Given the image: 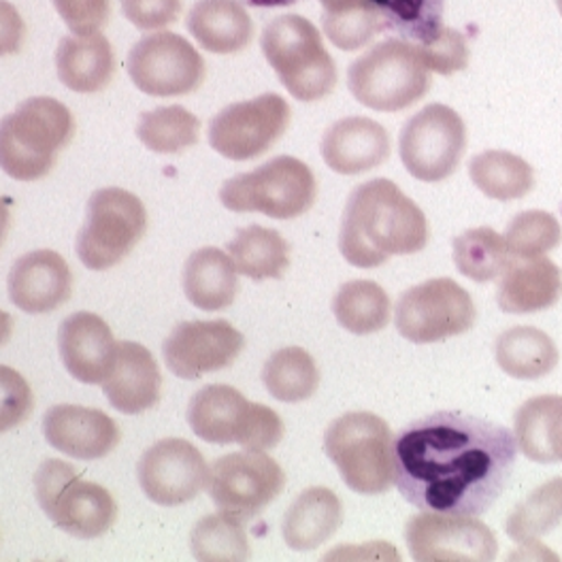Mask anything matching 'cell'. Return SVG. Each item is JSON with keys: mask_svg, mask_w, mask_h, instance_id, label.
I'll use <instances>...</instances> for the list:
<instances>
[{"mask_svg": "<svg viewBox=\"0 0 562 562\" xmlns=\"http://www.w3.org/2000/svg\"><path fill=\"white\" fill-rule=\"evenodd\" d=\"M394 486L420 512L482 516L509 484L516 435L482 418L437 412L392 441Z\"/></svg>", "mask_w": 562, "mask_h": 562, "instance_id": "cell-1", "label": "cell"}, {"mask_svg": "<svg viewBox=\"0 0 562 562\" xmlns=\"http://www.w3.org/2000/svg\"><path fill=\"white\" fill-rule=\"evenodd\" d=\"M424 211L390 179H371L351 190L341 217L339 249L356 269H378L392 256L428 246Z\"/></svg>", "mask_w": 562, "mask_h": 562, "instance_id": "cell-2", "label": "cell"}, {"mask_svg": "<svg viewBox=\"0 0 562 562\" xmlns=\"http://www.w3.org/2000/svg\"><path fill=\"white\" fill-rule=\"evenodd\" d=\"M72 135L69 106L52 97L29 99L0 120V171L15 181L43 179Z\"/></svg>", "mask_w": 562, "mask_h": 562, "instance_id": "cell-3", "label": "cell"}, {"mask_svg": "<svg viewBox=\"0 0 562 562\" xmlns=\"http://www.w3.org/2000/svg\"><path fill=\"white\" fill-rule=\"evenodd\" d=\"M262 54L281 86L301 103L326 99L337 86V67L316 26L303 15H281L262 31Z\"/></svg>", "mask_w": 562, "mask_h": 562, "instance_id": "cell-4", "label": "cell"}, {"mask_svg": "<svg viewBox=\"0 0 562 562\" xmlns=\"http://www.w3.org/2000/svg\"><path fill=\"white\" fill-rule=\"evenodd\" d=\"M192 432L211 446L237 443L244 450L267 452L280 446L283 422L260 403H249L237 387L210 384L201 387L188 405Z\"/></svg>", "mask_w": 562, "mask_h": 562, "instance_id": "cell-5", "label": "cell"}, {"mask_svg": "<svg viewBox=\"0 0 562 562\" xmlns=\"http://www.w3.org/2000/svg\"><path fill=\"white\" fill-rule=\"evenodd\" d=\"M348 86L360 105L394 113L420 103L428 94L430 70L414 43L386 38L351 63Z\"/></svg>", "mask_w": 562, "mask_h": 562, "instance_id": "cell-6", "label": "cell"}, {"mask_svg": "<svg viewBox=\"0 0 562 562\" xmlns=\"http://www.w3.org/2000/svg\"><path fill=\"white\" fill-rule=\"evenodd\" d=\"M392 441L384 418L371 412H350L326 428L324 452L350 491L375 496L394 486Z\"/></svg>", "mask_w": 562, "mask_h": 562, "instance_id": "cell-7", "label": "cell"}, {"mask_svg": "<svg viewBox=\"0 0 562 562\" xmlns=\"http://www.w3.org/2000/svg\"><path fill=\"white\" fill-rule=\"evenodd\" d=\"M317 181L299 158L278 156L267 165L222 183L220 201L235 213H265L273 220H294L314 207Z\"/></svg>", "mask_w": 562, "mask_h": 562, "instance_id": "cell-8", "label": "cell"}, {"mask_svg": "<svg viewBox=\"0 0 562 562\" xmlns=\"http://www.w3.org/2000/svg\"><path fill=\"white\" fill-rule=\"evenodd\" d=\"M35 494L45 516L77 539L103 537L117 518L113 494L81 480L65 460L49 458L36 469Z\"/></svg>", "mask_w": 562, "mask_h": 562, "instance_id": "cell-9", "label": "cell"}, {"mask_svg": "<svg viewBox=\"0 0 562 562\" xmlns=\"http://www.w3.org/2000/svg\"><path fill=\"white\" fill-rule=\"evenodd\" d=\"M145 231L147 211L139 196L124 188H101L88 201L75 249L86 269L106 271L137 247Z\"/></svg>", "mask_w": 562, "mask_h": 562, "instance_id": "cell-10", "label": "cell"}, {"mask_svg": "<svg viewBox=\"0 0 562 562\" xmlns=\"http://www.w3.org/2000/svg\"><path fill=\"white\" fill-rule=\"evenodd\" d=\"M477 310L471 294L450 278H437L405 290L394 324L412 344H439L473 328Z\"/></svg>", "mask_w": 562, "mask_h": 562, "instance_id": "cell-11", "label": "cell"}, {"mask_svg": "<svg viewBox=\"0 0 562 562\" xmlns=\"http://www.w3.org/2000/svg\"><path fill=\"white\" fill-rule=\"evenodd\" d=\"M126 69L133 86L156 99L192 94L205 81L201 52L188 38L167 31L139 38L128 52Z\"/></svg>", "mask_w": 562, "mask_h": 562, "instance_id": "cell-12", "label": "cell"}, {"mask_svg": "<svg viewBox=\"0 0 562 562\" xmlns=\"http://www.w3.org/2000/svg\"><path fill=\"white\" fill-rule=\"evenodd\" d=\"M467 151V126L452 106H424L401 131L398 154L409 176L437 183L454 171Z\"/></svg>", "mask_w": 562, "mask_h": 562, "instance_id": "cell-13", "label": "cell"}, {"mask_svg": "<svg viewBox=\"0 0 562 562\" xmlns=\"http://www.w3.org/2000/svg\"><path fill=\"white\" fill-rule=\"evenodd\" d=\"M285 486V473L280 464L265 452L246 450L217 458L210 469L213 505L241 520L260 516Z\"/></svg>", "mask_w": 562, "mask_h": 562, "instance_id": "cell-14", "label": "cell"}, {"mask_svg": "<svg viewBox=\"0 0 562 562\" xmlns=\"http://www.w3.org/2000/svg\"><path fill=\"white\" fill-rule=\"evenodd\" d=\"M290 117V105L276 92L233 103L211 120L210 145L228 160H254L283 137Z\"/></svg>", "mask_w": 562, "mask_h": 562, "instance_id": "cell-15", "label": "cell"}, {"mask_svg": "<svg viewBox=\"0 0 562 562\" xmlns=\"http://www.w3.org/2000/svg\"><path fill=\"white\" fill-rule=\"evenodd\" d=\"M405 543L416 562H491L498 554L496 535L475 516L424 512L407 522Z\"/></svg>", "mask_w": 562, "mask_h": 562, "instance_id": "cell-16", "label": "cell"}, {"mask_svg": "<svg viewBox=\"0 0 562 562\" xmlns=\"http://www.w3.org/2000/svg\"><path fill=\"white\" fill-rule=\"evenodd\" d=\"M137 477L149 501L162 507H177L203 492L210 482V467L194 443L171 437L143 452Z\"/></svg>", "mask_w": 562, "mask_h": 562, "instance_id": "cell-17", "label": "cell"}, {"mask_svg": "<svg viewBox=\"0 0 562 562\" xmlns=\"http://www.w3.org/2000/svg\"><path fill=\"white\" fill-rule=\"evenodd\" d=\"M246 348V337L226 319L181 322L162 344L169 371L181 380L228 369Z\"/></svg>", "mask_w": 562, "mask_h": 562, "instance_id": "cell-18", "label": "cell"}, {"mask_svg": "<svg viewBox=\"0 0 562 562\" xmlns=\"http://www.w3.org/2000/svg\"><path fill=\"white\" fill-rule=\"evenodd\" d=\"M7 288L11 303L24 314H49L70 299L69 262L54 249L24 254L13 262Z\"/></svg>", "mask_w": 562, "mask_h": 562, "instance_id": "cell-19", "label": "cell"}, {"mask_svg": "<svg viewBox=\"0 0 562 562\" xmlns=\"http://www.w3.org/2000/svg\"><path fill=\"white\" fill-rule=\"evenodd\" d=\"M115 337L105 319L92 312H77L58 328V350L70 378L81 384H103L117 360Z\"/></svg>", "mask_w": 562, "mask_h": 562, "instance_id": "cell-20", "label": "cell"}, {"mask_svg": "<svg viewBox=\"0 0 562 562\" xmlns=\"http://www.w3.org/2000/svg\"><path fill=\"white\" fill-rule=\"evenodd\" d=\"M47 443L77 460H101L120 443V428L101 409L79 405H54L43 416Z\"/></svg>", "mask_w": 562, "mask_h": 562, "instance_id": "cell-21", "label": "cell"}, {"mask_svg": "<svg viewBox=\"0 0 562 562\" xmlns=\"http://www.w3.org/2000/svg\"><path fill=\"white\" fill-rule=\"evenodd\" d=\"M386 128L371 117H344L322 137V158L339 176H362L390 158Z\"/></svg>", "mask_w": 562, "mask_h": 562, "instance_id": "cell-22", "label": "cell"}, {"mask_svg": "<svg viewBox=\"0 0 562 562\" xmlns=\"http://www.w3.org/2000/svg\"><path fill=\"white\" fill-rule=\"evenodd\" d=\"M562 296V271L546 256H512L501 273L496 303L505 314L527 316L554 307Z\"/></svg>", "mask_w": 562, "mask_h": 562, "instance_id": "cell-23", "label": "cell"}, {"mask_svg": "<svg viewBox=\"0 0 562 562\" xmlns=\"http://www.w3.org/2000/svg\"><path fill=\"white\" fill-rule=\"evenodd\" d=\"M160 387L162 375L151 351L135 341H122L115 367L103 382L111 407L120 414L137 416L160 401Z\"/></svg>", "mask_w": 562, "mask_h": 562, "instance_id": "cell-24", "label": "cell"}, {"mask_svg": "<svg viewBox=\"0 0 562 562\" xmlns=\"http://www.w3.org/2000/svg\"><path fill=\"white\" fill-rule=\"evenodd\" d=\"M344 522V505L328 488L301 492L283 516V541L294 552H312L324 546Z\"/></svg>", "mask_w": 562, "mask_h": 562, "instance_id": "cell-25", "label": "cell"}, {"mask_svg": "<svg viewBox=\"0 0 562 562\" xmlns=\"http://www.w3.org/2000/svg\"><path fill=\"white\" fill-rule=\"evenodd\" d=\"M56 70L72 92H101L115 75L113 47L101 33L63 36L56 49Z\"/></svg>", "mask_w": 562, "mask_h": 562, "instance_id": "cell-26", "label": "cell"}, {"mask_svg": "<svg viewBox=\"0 0 562 562\" xmlns=\"http://www.w3.org/2000/svg\"><path fill=\"white\" fill-rule=\"evenodd\" d=\"M188 33L211 54H239L254 38V22L239 0H199L186 20Z\"/></svg>", "mask_w": 562, "mask_h": 562, "instance_id": "cell-27", "label": "cell"}, {"mask_svg": "<svg viewBox=\"0 0 562 562\" xmlns=\"http://www.w3.org/2000/svg\"><path fill=\"white\" fill-rule=\"evenodd\" d=\"M239 271L220 247H201L186 260L183 292L186 299L203 312L228 310L239 292Z\"/></svg>", "mask_w": 562, "mask_h": 562, "instance_id": "cell-28", "label": "cell"}, {"mask_svg": "<svg viewBox=\"0 0 562 562\" xmlns=\"http://www.w3.org/2000/svg\"><path fill=\"white\" fill-rule=\"evenodd\" d=\"M516 443L539 464L562 462V396L546 394L527 401L514 420Z\"/></svg>", "mask_w": 562, "mask_h": 562, "instance_id": "cell-29", "label": "cell"}, {"mask_svg": "<svg viewBox=\"0 0 562 562\" xmlns=\"http://www.w3.org/2000/svg\"><path fill=\"white\" fill-rule=\"evenodd\" d=\"M496 364L514 380H541L559 364V348L548 333L535 326H514L494 344Z\"/></svg>", "mask_w": 562, "mask_h": 562, "instance_id": "cell-30", "label": "cell"}, {"mask_svg": "<svg viewBox=\"0 0 562 562\" xmlns=\"http://www.w3.org/2000/svg\"><path fill=\"white\" fill-rule=\"evenodd\" d=\"M237 271L249 280H281L290 267V244L278 231L251 224L226 246Z\"/></svg>", "mask_w": 562, "mask_h": 562, "instance_id": "cell-31", "label": "cell"}, {"mask_svg": "<svg viewBox=\"0 0 562 562\" xmlns=\"http://www.w3.org/2000/svg\"><path fill=\"white\" fill-rule=\"evenodd\" d=\"M469 176L482 194L494 201L525 199L535 188V171L525 158L505 149H488L471 158Z\"/></svg>", "mask_w": 562, "mask_h": 562, "instance_id": "cell-32", "label": "cell"}, {"mask_svg": "<svg viewBox=\"0 0 562 562\" xmlns=\"http://www.w3.org/2000/svg\"><path fill=\"white\" fill-rule=\"evenodd\" d=\"M333 314L353 335H373L390 324L392 303L380 283L353 280L337 290L333 299Z\"/></svg>", "mask_w": 562, "mask_h": 562, "instance_id": "cell-33", "label": "cell"}, {"mask_svg": "<svg viewBox=\"0 0 562 562\" xmlns=\"http://www.w3.org/2000/svg\"><path fill=\"white\" fill-rule=\"evenodd\" d=\"M319 4L324 7V35L344 52H356L386 31V22L371 0H319Z\"/></svg>", "mask_w": 562, "mask_h": 562, "instance_id": "cell-34", "label": "cell"}, {"mask_svg": "<svg viewBox=\"0 0 562 562\" xmlns=\"http://www.w3.org/2000/svg\"><path fill=\"white\" fill-rule=\"evenodd\" d=\"M262 382L269 394L281 403H301L316 394L319 371L310 351L292 346L276 351L265 362Z\"/></svg>", "mask_w": 562, "mask_h": 562, "instance_id": "cell-35", "label": "cell"}, {"mask_svg": "<svg viewBox=\"0 0 562 562\" xmlns=\"http://www.w3.org/2000/svg\"><path fill=\"white\" fill-rule=\"evenodd\" d=\"M137 137L154 154H179L199 143L201 120L186 106H158L140 113Z\"/></svg>", "mask_w": 562, "mask_h": 562, "instance_id": "cell-36", "label": "cell"}, {"mask_svg": "<svg viewBox=\"0 0 562 562\" xmlns=\"http://www.w3.org/2000/svg\"><path fill=\"white\" fill-rule=\"evenodd\" d=\"M562 522V477H554L528 494L507 516L505 532L518 543H535Z\"/></svg>", "mask_w": 562, "mask_h": 562, "instance_id": "cell-37", "label": "cell"}, {"mask_svg": "<svg viewBox=\"0 0 562 562\" xmlns=\"http://www.w3.org/2000/svg\"><path fill=\"white\" fill-rule=\"evenodd\" d=\"M509 258L505 239L486 226L471 228L454 239V262L469 280L486 283L501 278Z\"/></svg>", "mask_w": 562, "mask_h": 562, "instance_id": "cell-38", "label": "cell"}, {"mask_svg": "<svg viewBox=\"0 0 562 562\" xmlns=\"http://www.w3.org/2000/svg\"><path fill=\"white\" fill-rule=\"evenodd\" d=\"M190 546L194 559L203 562L249 559V541L244 522L224 512L199 520L192 528Z\"/></svg>", "mask_w": 562, "mask_h": 562, "instance_id": "cell-39", "label": "cell"}, {"mask_svg": "<svg viewBox=\"0 0 562 562\" xmlns=\"http://www.w3.org/2000/svg\"><path fill=\"white\" fill-rule=\"evenodd\" d=\"M392 31L409 43H430L443 29L446 0H371Z\"/></svg>", "mask_w": 562, "mask_h": 562, "instance_id": "cell-40", "label": "cell"}, {"mask_svg": "<svg viewBox=\"0 0 562 562\" xmlns=\"http://www.w3.org/2000/svg\"><path fill=\"white\" fill-rule=\"evenodd\" d=\"M503 239L512 256L537 258L561 246V222L548 211H522L509 222Z\"/></svg>", "mask_w": 562, "mask_h": 562, "instance_id": "cell-41", "label": "cell"}, {"mask_svg": "<svg viewBox=\"0 0 562 562\" xmlns=\"http://www.w3.org/2000/svg\"><path fill=\"white\" fill-rule=\"evenodd\" d=\"M35 407L31 384L15 369L0 364V432L29 420Z\"/></svg>", "mask_w": 562, "mask_h": 562, "instance_id": "cell-42", "label": "cell"}, {"mask_svg": "<svg viewBox=\"0 0 562 562\" xmlns=\"http://www.w3.org/2000/svg\"><path fill=\"white\" fill-rule=\"evenodd\" d=\"M416 45V43H414ZM422 63L426 69L439 75H454L458 70L467 69L469 65V45L467 38L454 29L443 26L439 35L430 43L416 45Z\"/></svg>", "mask_w": 562, "mask_h": 562, "instance_id": "cell-43", "label": "cell"}, {"mask_svg": "<svg viewBox=\"0 0 562 562\" xmlns=\"http://www.w3.org/2000/svg\"><path fill=\"white\" fill-rule=\"evenodd\" d=\"M124 18L139 31L154 33L176 24L181 0H120Z\"/></svg>", "mask_w": 562, "mask_h": 562, "instance_id": "cell-44", "label": "cell"}, {"mask_svg": "<svg viewBox=\"0 0 562 562\" xmlns=\"http://www.w3.org/2000/svg\"><path fill=\"white\" fill-rule=\"evenodd\" d=\"M72 35L101 33L109 20V0H52Z\"/></svg>", "mask_w": 562, "mask_h": 562, "instance_id": "cell-45", "label": "cell"}, {"mask_svg": "<svg viewBox=\"0 0 562 562\" xmlns=\"http://www.w3.org/2000/svg\"><path fill=\"white\" fill-rule=\"evenodd\" d=\"M24 41H26L24 18L9 0H0V58L18 54Z\"/></svg>", "mask_w": 562, "mask_h": 562, "instance_id": "cell-46", "label": "cell"}, {"mask_svg": "<svg viewBox=\"0 0 562 562\" xmlns=\"http://www.w3.org/2000/svg\"><path fill=\"white\" fill-rule=\"evenodd\" d=\"M9 226H11V210H9V201L0 196V246H2V244H4V239H7Z\"/></svg>", "mask_w": 562, "mask_h": 562, "instance_id": "cell-47", "label": "cell"}, {"mask_svg": "<svg viewBox=\"0 0 562 562\" xmlns=\"http://www.w3.org/2000/svg\"><path fill=\"white\" fill-rule=\"evenodd\" d=\"M13 335V317L0 310V348L11 339Z\"/></svg>", "mask_w": 562, "mask_h": 562, "instance_id": "cell-48", "label": "cell"}, {"mask_svg": "<svg viewBox=\"0 0 562 562\" xmlns=\"http://www.w3.org/2000/svg\"><path fill=\"white\" fill-rule=\"evenodd\" d=\"M247 4L251 7H260V9H273V7H288L294 4L299 0H246Z\"/></svg>", "mask_w": 562, "mask_h": 562, "instance_id": "cell-49", "label": "cell"}, {"mask_svg": "<svg viewBox=\"0 0 562 562\" xmlns=\"http://www.w3.org/2000/svg\"><path fill=\"white\" fill-rule=\"evenodd\" d=\"M557 4H559V11H561L562 15V0H557Z\"/></svg>", "mask_w": 562, "mask_h": 562, "instance_id": "cell-50", "label": "cell"}]
</instances>
